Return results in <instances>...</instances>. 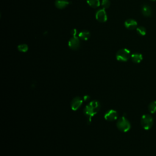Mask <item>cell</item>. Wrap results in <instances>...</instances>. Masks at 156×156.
Here are the masks:
<instances>
[{
	"mask_svg": "<svg viewBox=\"0 0 156 156\" xmlns=\"http://www.w3.org/2000/svg\"><path fill=\"white\" fill-rule=\"evenodd\" d=\"M100 108V104L98 101H93L90 102L84 108L83 113L87 117L89 121H91V118L96 114Z\"/></svg>",
	"mask_w": 156,
	"mask_h": 156,
	"instance_id": "obj_1",
	"label": "cell"
},
{
	"mask_svg": "<svg viewBox=\"0 0 156 156\" xmlns=\"http://www.w3.org/2000/svg\"><path fill=\"white\" fill-rule=\"evenodd\" d=\"M116 127L120 131L126 132L130 129V123L125 117L122 116L117 121Z\"/></svg>",
	"mask_w": 156,
	"mask_h": 156,
	"instance_id": "obj_2",
	"label": "cell"
},
{
	"mask_svg": "<svg viewBox=\"0 0 156 156\" xmlns=\"http://www.w3.org/2000/svg\"><path fill=\"white\" fill-rule=\"evenodd\" d=\"M130 56V52L127 48H122L118 50L116 54V60L119 62H126Z\"/></svg>",
	"mask_w": 156,
	"mask_h": 156,
	"instance_id": "obj_3",
	"label": "cell"
},
{
	"mask_svg": "<svg viewBox=\"0 0 156 156\" xmlns=\"http://www.w3.org/2000/svg\"><path fill=\"white\" fill-rule=\"evenodd\" d=\"M153 118L149 115H144L141 118V125L145 130H149L152 126Z\"/></svg>",
	"mask_w": 156,
	"mask_h": 156,
	"instance_id": "obj_4",
	"label": "cell"
},
{
	"mask_svg": "<svg viewBox=\"0 0 156 156\" xmlns=\"http://www.w3.org/2000/svg\"><path fill=\"white\" fill-rule=\"evenodd\" d=\"M80 46V39L79 37H72L68 41V46L70 49L73 50H77L79 49Z\"/></svg>",
	"mask_w": 156,
	"mask_h": 156,
	"instance_id": "obj_5",
	"label": "cell"
},
{
	"mask_svg": "<svg viewBox=\"0 0 156 156\" xmlns=\"http://www.w3.org/2000/svg\"><path fill=\"white\" fill-rule=\"evenodd\" d=\"M83 103V100L79 96H76L73 99L71 102V109L74 111L78 110Z\"/></svg>",
	"mask_w": 156,
	"mask_h": 156,
	"instance_id": "obj_6",
	"label": "cell"
},
{
	"mask_svg": "<svg viewBox=\"0 0 156 156\" xmlns=\"http://www.w3.org/2000/svg\"><path fill=\"white\" fill-rule=\"evenodd\" d=\"M96 18L98 21L101 23L105 22L107 20V15L104 9H99L96 12Z\"/></svg>",
	"mask_w": 156,
	"mask_h": 156,
	"instance_id": "obj_7",
	"label": "cell"
},
{
	"mask_svg": "<svg viewBox=\"0 0 156 156\" xmlns=\"http://www.w3.org/2000/svg\"><path fill=\"white\" fill-rule=\"evenodd\" d=\"M118 118V112L115 110H109L104 115V118L108 121H115Z\"/></svg>",
	"mask_w": 156,
	"mask_h": 156,
	"instance_id": "obj_8",
	"label": "cell"
},
{
	"mask_svg": "<svg viewBox=\"0 0 156 156\" xmlns=\"http://www.w3.org/2000/svg\"><path fill=\"white\" fill-rule=\"evenodd\" d=\"M124 26L127 29L129 30H133L136 27L137 22L133 19H127L124 22Z\"/></svg>",
	"mask_w": 156,
	"mask_h": 156,
	"instance_id": "obj_9",
	"label": "cell"
},
{
	"mask_svg": "<svg viewBox=\"0 0 156 156\" xmlns=\"http://www.w3.org/2000/svg\"><path fill=\"white\" fill-rule=\"evenodd\" d=\"M141 12L145 16H150L152 15V9L148 4H143L141 7Z\"/></svg>",
	"mask_w": 156,
	"mask_h": 156,
	"instance_id": "obj_10",
	"label": "cell"
},
{
	"mask_svg": "<svg viewBox=\"0 0 156 156\" xmlns=\"http://www.w3.org/2000/svg\"><path fill=\"white\" fill-rule=\"evenodd\" d=\"M69 4L68 0H55V5L57 8L62 9L65 8Z\"/></svg>",
	"mask_w": 156,
	"mask_h": 156,
	"instance_id": "obj_11",
	"label": "cell"
},
{
	"mask_svg": "<svg viewBox=\"0 0 156 156\" xmlns=\"http://www.w3.org/2000/svg\"><path fill=\"white\" fill-rule=\"evenodd\" d=\"M130 57L132 62L135 63H139L143 59V56L140 53H133Z\"/></svg>",
	"mask_w": 156,
	"mask_h": 156,
	"instance_id": "obj_12",
	"label": "cell"
},
{
	"mask_svg": "<svg viewBox=\"0 0 156 156\" xmlns=\"http://www.w3.org/2000/svg\"><path fill=\"white\" fill-rule=\"evenodd\" d=\"M90 37V33L87 30H83L79 33L78 37L83 40H87Z\"/></svg>",
	"mask_w": 156,
	"mask_h": 156,
	"instance_id": "obj_13",
	"label": "cell"
},
{
	"mask_svg": "<svg viewBox=\"0 0 156 156\" xmlns=\"http://www.w3.org/2000/svg\"><path fill=\"white\" fill-rule=\"evenodd\" d=\"M87 4L93 8H97L100 5L99 0H87Z\"/></svg>",
	"mask_w": 156,
	"mask_h": 156,
	"instance_id": "obj_14",
	"label": "cell"
},
{
	"mask_svg": "<svg viewBox=\"0 0 156 156\" xmlns=\"http://www.w3.org/2000/svg\"><path fill=\"white\" fill-rule=\"evenodd\" d=\"M148 109L151 113H155L156 112V101L151 102L148 106Z\"/></svg>",
	"mask_w": 156,
	"mask_h": 156,
	"instance_id": "obj_15",
	"label": "cell"
},
{
	"mask_svg": "<svg viewBox=\"0 0 156 156\" xmlns=\"http://www.w3.org/2000/svg\"><path fill=\"white\" fill-rule=\"evenodd\" d=\"M18 49L19 51L25 52L28 50V46L26 44H21L18 46Z\"/></svg>",
	"mask_w": 156,
	"mask_h": 156,
	"instance_id": "obj_16",
	"label": "cell"
},
{
	"mask_svg": "<svg viewBox=\"0 0 156 156\" xmlns=\"http://www.w3.org/2000/svg\"><path fill=\"white\" fill-rule=\"evenodd\" d=\"M136 32H138V34L140 35H145L146 34V28L143 27V26H140L136 28Z\"/></svg>",
	"mask_w": 156,
	"mask_h": 156,
	"instance_id": "obj_17",
	"label": "cell"
},
{
	"mask_svg": "<svg viewBox=\"0 0 156 156\" xmlns=\"http://www.w3.org/2000/svg\"><path fill=\"white\" fill-rule=\"evenodd\" d=\"M110 5V2L109 0H102L101 2V5L102 6L103 9H105L109 7Z\"/></svg>",
	"mask_w": 156,
	"mask_h": 156,
	"instance_id": "obj_18",
	"label": "cell"
},
{
	"mask_svg": "<svg viewBox=\"0 0 156 156\" xmlns=\"http://www.w3.org/2000/svg\"><path fill=\"white\" fill-rule=\"evenodd\" d=\"M71 34L73 35V37H76V35L77 34V30H76V29H72Z\"/></svg>",
	"mask_w": 156,
	"mask_h": 156,
	"instance_id": "obj_19",
	"label": "cell"
},
{
	"mask_svg": "<svg viewBox=\"0 0 156 156\" xmlns=\"http://www.w3.org/2000/svg\"><path fill=\"white\" fill-rule=\"evenodd\" d=\"M151 1H155V0H151Z\"/></svg>",
	"mask_w": 156,
	"mask_h": 156,
	"instance_id": "obj_20",
	"label": "cell"
}]
</instances>
